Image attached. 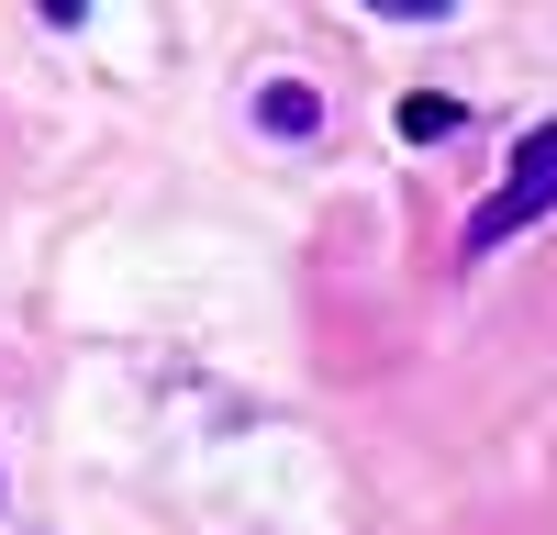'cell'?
Here are the masks:
<instances>
[{"label":"cell","mask_w":557,"mask_h":535,"mask_svg":"<svg viewBox=\"0 0 557 535\" xmlns=\"http://www.w3.org/2000/svg\"><path fill=\"white\" fill-rule=\"evenodd\" d=\"M557 201V123H535L524 146H513V167H502V190H491V212L469 223V246H502V235H524V223Z\"/></svg>","instance_id":"obj_1"},{"label":"cell","mask_w":557,"mask_h":535,"mask_svg":"<svg viewBox=\"0 0 557 535\" xmlns=\"http://www.w3.org/2000/svg\"><path fill=\"white\" fill-rule=\"evenodd\" d=\"M401 134H412V146H435V134H457V101H435V89H424V101H401Z\"/></svg>","instance_id":"obj_2"},{"label":"cell","mask_w":557,"mask_h":535,"mask_svg":"<svg viewBox=\"0 0 557 535\" xmlns=\"http://www.w3.org/2000/svg\"><path fill=\"white\" fill-rule=\"evenodd\" d=\"M257 112H268V134H312V101H301V89H268Z\"/></svg>","instance_id":"obj_3"}]
</instances>
